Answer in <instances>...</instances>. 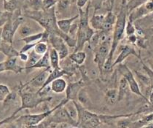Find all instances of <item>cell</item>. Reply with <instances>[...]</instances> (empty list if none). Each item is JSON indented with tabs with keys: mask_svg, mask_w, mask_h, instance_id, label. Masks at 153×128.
Segmentation results:
<instances>
[{
	"mask_svg": "<svg viewBox=\"0 0 153 128\" xmlns=\"http://www.w3.org/2000/svg\"><path fill=\"white\" fill-rule=\"evenodd\" d=\"M128 13L127 4H123L120 12L117 15L116 22L114 28L111 48L109 57L103 66V71H105L109 72L111 71L113 68V63L112 62L113 56L119 42L124 36L125 33V28L127 23Z\"/></svg>",
	"mask_w": 153,
	"mask_h": 128,
	"instance_id": "1",
	"label": "cell"
},
{
	"mask_svg": "<svg viewBox=\"0 0 153 128\" xmlns=\"http://www.w3.org/2000/svg\"><path fill=\"white\" fill-rule=\"evenodd\" d=\"M25 15L37 22L49 33L56 34L61 37L64 33L59 29L57 24L54 7L48 10L30 12Z\"/></svg>",
	"mask_w": 153,
	"mask_h": 128,
	"instance_id": "2",
	"label": "cell"
},
{
	"mask_svg": "<svg viewBox=\"0 0 153 128\" xmlns=\"http://www.w3.org/2000/svg\"><path fill=\"white\" fill-rule=\"evenodd\" d=\"M19 95L21 97V105L8 118L2 120L1 121V126L2 124H7L11 121L15 119V116L18 112L22 110L25 109H33L37 107L39 105L45 102L50 101L52 100L51 97H46L45 95H42L36 92H22V91L19 90Z\"/></svg>",
	"mask_w": 153,
	"mask_h": 128,
	"instance_id": "3",
	"label": "cell"
},
{
	"mask_svg": "<svg viewBox=\"0 0 153 128\" xmlns=\"http://www.w3.org/2000/svg\"><path fill=\"white\" fill-rule=\"evenodd\" d=\"M78 112V128H97L102 122L101 115L87 110L76 101H73Z\"/></svg>",
	"mask_w": 153,
	"mask_h": 128,
	"instance_id": "4",
	"label": "cell"
},
{
	"mask_svg": "<svg viewBox=\"0 0 153 128\" xmlns=\"http://www.w3.org/2000/svg\"><path fill=\"white\" fill-rule=\"evenodd\" d=\"M70 101L67 98H64L55 107L50 110H48L42 114H28L25 115L21 116L18 119V122L22 124L23 125L28 128H37L39 125L43 122L48 116L52 114L57 109L64 106Z\"/></svg>",
	"mask_w": 153,
	"mask_h": 128,
	"instance_id": "5",
	"label": "cell"
},
{
	"mask_svg": "<svg viewBox=\"0 0 153 128\" xmlns=\"http://www.w3.org/2000/svg\"><path fill=\"white\" fill-rule=\"evenodd\" d=\"M46 122L40 124L38 128H48L51 124L57 125L60 124H68L73 127L78 128V122L74 120L69 114L68 110L64 106L57 109L52 114L46 119Z\"/></svg>",
	"mask_w": 153,
	"mask_h": 128,
	"instance_id": "6",
	"label": "cell"
},
{
	"mask_svg": "<svg viewBox=\"0 0 153 128\" xmlns=\"http://www.w3.org/2000/svg\"><path fill=\"white\" fill-rule=\"evenodd\" d=\"M24 17L21 14L13 20V18L7 22L2 28L1 40L13 44V39L18 28L24 22Z\"/></svg>",
	"mask_w": 153,
	"mask_h": 128,
	"instance_id": "7",
	"label": "cell"
},
{
	"mask_svg": "<svg viewBox=\"0 0 153 128\" xmlns=\"http://www.w3.org/2000/svg\"><path fill=\"white\" fill-rule=\"evenodd\" d=\"M118 70L120 72V73L122 75V76L125 77L128 81L130 91L133 93L142 97L149 103V100L141 92L140 89L139 87L138 83L136 80L133 74L132 73L131 70L128 68L127 65L125 64H119Z\"/></svg>",
	"mask_w": 153,
	"mask_h": 128,
	"instance_id": "8",
	"label": "cell"
},
{
	"mask_svg": "<svg viewBox=\"0 0 153 128\" xmlns=\"http://www.w3.org/2000/svg\"><path fill=\"white\" fill-rule=\"evenodd\" d=\"M109 40L100 44L95 54L94 62L98 66L101 74H103V66L109 57L111 48L112 43Z\"/></svg>",
	"mask_w": 153,
	"mask_h": 128,
	"instance_id": "9",
	"label": "cell"
},
{
	"mask_svg": "<svg viewBox=\"0 0 153 128\" xmlns=\"http://www.w3.org/2000/svg\"><path fill=\"white\" fill-rule=\"evenodd\" d=\"M95 34L94 29L90 25L85 28H78L76 32V44L74 51H82L86 42L89 43Z\"/></svg>",
	"mask_w": 153,
	"mask_h": 128,
	"instance_id": "10",
	"label": "cell"
},
{
	"mask_svg": "<svg viewBox=\"0 0 153 128\" xmlns=\"http://www.w3.org/2000/svg\"><path fill=\"white\" fill-rule=\"evenodd\" d=\"M49 41H50L53 48L58 52L60 60L64 59L68 55L69 51L66 45L67 43L60 36L54 33H49Z\"/></svg>",
	"mask_w": 153,
	"mask_h": 128,
	"instance_id": "11",
	"label": "cell"
},
{
	"mask_svg": "<svg viewBox=\"0 0 153 128\" xmlns=\"http://www.w3.org/2000/svg\"><path fill=\"white\" fill-rule=\"evenodd\" d=\"M52 68L45 69L42 73L39 74L38 76L33 77L32 79L29 80L25 84H21V86H19L18 90L22 91L25 87L29 85H30L33 87L38 88L39 89H40L41 87H43V86L45 83L47 78L49 75L50 73L52 71Z\"/></svg>",
	"mask_w": 153,
	"mask_h": 128,
	"instance_id": "12",
	"label": "cell"
},
{
	"mask_svg": "<svg viewBox=\"0 0 153 128\" xmlns=\"http://www.w3.org/2000/svg\"><path fill=\"white\" fill-rule=\"evenodd\" d=\"M85 86V81L81 78L79 80L69 83L65 90L66 98L70 101H76L79 91Z\"/></svg>",
	"mask_w": 153,
	"mask_h": 128,
	"instance_id": "13",
	"label": "cell"
},
{
	"mask_svg": "<svg viewBox=\"0 0 153 128\" xmlns=\"http://www.w3.org/2000/svg\"><path fill=\"white\" fill-rule=\"evenodd\" d=\"M25 67L17 64V57L8 58L5 61L0 63V71H13L15 74L21 73Z\"/></svg>",
	"mask_w": 153,
	"mask_h": 128,
	"instance_id": "14",
	"label": "cell"
},
{
	"mask_svg": "<svg viewBox=\"0 0 153 128\" xmlns=\"http://www.w3.org/2000/svg\"><path fill=\"white\" fill-rule=\"evenodd\" d=\"M120 52L118 55L117 59L115 62L113 63V67L116 65L122 64V62L129 56L130 55H134L136 57H139V54L137 53L134 48L130 45H123L120 48Z\"/></svg>",
	"mask_w": 153,
	"mask_h": 128,
	"instance_id": "15",
	"label": "cell"
},
{
	"mask_svg": "<svg viewBox=\"0 0 153 128\" xmlns=\"http://www.w3.org/2000/svg\"><path fill=\"white\" fill-rule=\"evenodd\" d=\"M64 75H70V74L67 70L62 69L61 68H57V69H53L47 78L45 83L44 84L42 87H41L40 89H39L37 91V92L42 91L45 88L49 86L54 80H55L58 78L62 77Z\"/></svg>",
	"mask_w": 153,
	"mask_h": 128,
	"instance_id": "16",
	"label": "cell"
},
{
	"mask_svg": "<svg viewBox=\"0 0 153 128\" xmlns=\"http://www.w3.org/2000/svg\"><path fill=\"white\" fill-rule=\"evenodd\" d=\"M1 51L8 58L13 57H18L20 54V51H16L13 46L12 43L1 40V46H0Z\"/></svg>",
	"mask_w": 153,
	"mask_h": 128,
	"instance_id": "17",
	"label": "cell"
},
{
	"mask_svg": "<svg viewBox=\"0 0 153 128\" xmlns=\"http://www.w3.org/2000/svg\"><path fill=\"white\" fill-rule=\"evenodd\" d=\"M116 18L117 16H116L112 11H109L105 17L102 26V31L109 33L114 28Z\"/></svg>",
	"mask_w": 153,
	"mask_h": 128,
	"instance_id": "18",
	"label": "cell"
},
{
	"mask_svg": "<svg viewBox=\"0 0 153 128\" xmlns=\"http://www.w3.org/2000/svg\"><path fill=\"white\" fill-rule=\"evenodd\" d=\"M78 18H79V15H76V16L68 19H63L59 20L57 22V24L59 29L62 32H63L64 33L68 35L70 33L71 28L73 25L72 24L73 22Z\"/></svg>",
	"mask_w": 153,
	"mask_h": 128,
	"instance_id": "19",
	"label": "cell"
},
{
	"mask_svg": "<svg viewBox=\"0 0 153 128\" xmlns=\"http://www.w3.org/2000/svg\"><path fill=\"white\" fill-rule=\"evenodd\" d=\"M51 84V91L57 94H60L64 92L68 85L66 81L62 77L56 79Z\"/></svg>",
	"mask_w": 153,
	"mask_h": 128,
	"instance_id": "20",
	"label": "cell"
},
{
	"mask_svg": "<svg viewBox=\"0 0 153 128\" xmlns=\"http://www.w3.org/2000/svg\"><path fill=\"white\" fill-rule=\"evenodd\" d=\"M129 91H131L128 81L125 77H123L120 79L119 83L118 89V101H122L125 97V96L128 94Z\"/></svg>",
	"mask_w": 153,
	"mask_h": 128,
	"instance_id": "21",
	"label": "cell"
},
{
	"mask_svg": "<svg viewBox=\"0 0 153 128\" xmlns=\"http://www.w3.org/2000/svg\"><path fill=\"white\" fill-rule=\"evenodd\" d=\"M51 68V61H50V56H49V51H48L44 55H43L37 63L33 65L31 68Z\"/></svg>",
	"mask_w": 153,
	"mask_h": 128,
	"instance_id": "22",
	"label": "cell"
},
{
	"mask_svg": "<svg viewBox=\"0 0 153 128\" xmlns=\"http://www.w3.org/2000/svg\"><path fill=\"white\" fill-rule=\"evenodd\" d=\"M105 17L103 15H94L89 21V25L94 29L102 31Z\"/></svg>",
	"mask_w": 153,
	"mask_h": 128,
	"instance_id": "23",
	"label": "cell"
},
{
	"mask_svg": "<svg viewBox=\"0 0 153 128\" xmlns=\"http://www.w3.org/2000/svg\"><path fill=\"white\" fill-rule=\"evenodd\" d=\"M87 54L83 51H74L69 56L70 59L79 65H81L84 63Z\"/></svg>",
	"mask_w": 153,
	"mask_h": 128,
	"instance_id": "24",
	"label": "cell"
},
{
	"mask_svg": "<svg viewBox=\"0 0 153 128\" xmlns=\"http://www.w3.org/2000/svg\"><path fill=\"white\" fill-rule=\"evenodd\" d=\"M17 98V94L15 92H11L3 101L1 107V111L2 110H4V111L8 110L16 101Z\"/></svg>",
	"mask_w": 153,
	"mask_h": 128,
	"instance_id": "25",
	"label": "cell"
},
{
	"mask_svg": "<svg viewBox=\"0 0 153 128\" xmlns=\"http://www.w3.org/2000/svg\"><path fill=\"white\" fill-rule=\"evenodd\" d=\"M49 56H50L51 65L52 69L60 68V59L57 51L55 49L52 48L49 51Z\"/></svg>",
	"mask_w": 153,
	"mask_h": 128,
	"instance_id": "26",
	"label": "cell"
},
{
	"mask_svg": "<svg viewBox=\"0 0 153 128\" xmlns=\"http://www.w3.org/2000/svg\"><path fill=\"white\" fill-rule=\"evenodd\" d=\"M105 100L109 105H113L118 101V90L110 89L105 94Z\"/></svg>",
	"mask_w": 153,
	"mask_h": 128,
	"instance_id": "27",
	"label": "cell"
},
{
	"mask_svg": "<svg viewBox=\"0 0 153 128\" xmlns=\"http://www.w3.org/2000/svg\"><path fill=\"white\" fill-rule=\"evenodd\" d=\"M42 56H40L33 49L32 51H31L29 54V59L27 61V62H26L25 69H31L32 67L37 63V62Z\"/></svg>",
	"mask_w": 153,
	"mask_h": 128,
	"instance_id": "28",
	"label": "cell"
},
{
	"mask_svg": "<svg viewBox=\"0 0 153 128\" xmlns=\"http://www.w3.org/2000/svg\"><path fill=\"white\" fill-rule=\"evenodd\" d=\"M44 34L45 31L43 32L32 34L22 39V40L25 42V43H36L38 42H40L43 39Z\"/></svg>",
	"mask_w": 153,
	"mask_h": 128,
	"instance_id": "29",
	"label": "cell"
},
{
	"mask_svg": "<svg viewBox=\"0 0 153 128\" xmlns=\"http://www.w3.org/2000/svg\"><path fill=\"white\" fill-rule=\"evenodd\" d=\"M19 0H5L4 1V8L6 11L13 13L17 8Z\"/></svg>",
	"mask_w": 153,
	"mask_h": 128,
	"instance_id": "30",
	"label": "cell"
},
{
	"mask_svg": "<svg viewBox=\"0 0 153 128\" xmlns=\"http://www.w3.org/2000/svg\"><path fill=\"white\" fill-rule=\"evenodd\" d=\"M33 50L40 56H43L48 51V46L47 43L43 42H38L36 43Z\"/></svg>",
	"mask_w": 153,
	"mask_h": 128,
	"instance_id": "31",
	"label": "cell"
},
{
	"mask_svg": "<svg viewBox=\"0 0 153 128\" xmlns=\"http://www.w3.org/2000/svg\"><path fill=\"white\" fill-rule=\"evenodd\" d=\"M149 0H129L127 4L128 13L136 8L145 4Z\"/></svg>",
	"mask_w": 153,
	"mask_h": 128,
	"instance_id": "32",
	"label": "cell"
},
{
	"mask_svg": "<svg viewBox=\"0 0 153 128\" xmlns=\"http://www.w3.org/2000/svg\"><path fill=\"white\" fill-rule=\"evenodd\" d=\"M78 102L81 103L83 106L87 105L90 103L88 94L87 91L84 89V88L82 89L79 91L78 95Z\"/></svg>",
	"mask_w": 153,
	"mask_h": 128,
	"instance_id": "33",
	"label": "cell"
},
{
	"mask_svg": "<svg viewBox=\"0 0 153 128\" xmlns=\"http://www.w3.org/2000/svg\"><path fill=\"white\" fill-rule=\"evenodd\" d=\"M136 26L134 24V22H133L130 19H128L127 21L126 28H125V33L128 36L131 35L136 33Z\"/></svg>",
	"mask_w": 153,
	"mask_h": 128,
	"instance_id": "34",
	"label": "cell"
},
{
	"mask_svg": "<svg viewBox=\"0 0 153 128\" xmlns=\"http://www.w3.org/2000/svg\"><path fill=\"white\" fill-rule=\"evenodd\" d=\"M10 89L5 84H0V101L3 102L8 95L11 93Z\"/></svg>",
	"mask_w": 153,
	"mask_h": 128,
	"instance_id": "35",
	"label": "cell"
},
{
	"mask_svg": "<svg viewBox=\"0 0 153 128\" xmlns=\"http://www.w3.org/2000/svg\"><path fill=\"white\" fill-rule=\"evenodd\" d=\"M13 13H10L8 11L1 12V26L2 27L7 22H8L11 18H13Z\"/></svg>",
	"mask_w": 153,
	"mask_h": 128,
	"instance_id": "36",
	"label": "cell"
},
{
	"mask_svg": "<svg viewBox=\"0 0 153 128\" xmlns=\"http://www.w3.org/2000/svg\"><path fill=\"white\" fill-rule=\"evenodd\" d=\"M19 32H20V35L22 36H23L24 38H25L26 36H28L33 34V33H32V29L30 28H29V26L26 25L22 26Z\"/></svg>",
	"mask_w": 153,
	"mask_h": 128,
	"instance_id": "37",
	"label": "cell"
},
{
	"mask_svg": "<svg viewBox=\"0 0 153 128\" xmlns=\"http://www.w3.org/2000/svg\"><path fill=\"white\" fill-rule=\"evenodd\" d=\"M57 2L56 0H43V6L44 10H48L54 7V5Z\"/></svg>",
	"mask_w": 153,
	"mask_h": 128,
	"instance_id": "38",
	"label": "cell"
},
{
	"mask_svg": "<svg viewBox=\"0 0 153 128\" xmlns=\"http://www.w3.org/2000/svg\"><path fill=\"white\" fill-rule=\"evenodd\" d=\"M127 118L122 119L119 121L117 123V128H128L130 127L131 122Z\"/></svg>",
	"mask_w": 153,
	"mask_h": 128,
	"instance_id": "39",
	"label": "cell"
},
{
	"mask_svg": "<svg viewBox=\"0 0 153 128\" xmlns=\"http://www.w3.org/2000/svg\"><path fill=\"white\" fill-rule=\"evenodd\" d=\"M36 43H26L25 45L20 51V53H26L30 51L34 48Z\"/></svg>",
	"mask_w": 153,
	"mask_h": 128,
	"instance_id": "40",
	"label": "cell"
},
{
	"mask_svg": "<svg viewBox=\"0 0 153 128\" xmlns=\"http://www.w3.org/2000/svg\"><path fill=\"white\" fill-rule=\"evenodd\" d=\"M144 5L146 9L149 13L153 12V0H149Z\"/></svg>",
	"mask_w": 153,
	"mask_h": 128,
	"instance_id": "41",
	"label": "cell"
},
{
	"mask_svg": "<svg viewBox=\"0 0 153 128\" xmlns=\"http://www.w3.org/2000/svg\"><path fill=\"white\" fill-rule=\"evenodd\" d=\"M89 0H77L76 5L79 8H82L84 6H85Z\"/></svg>",
	"mask_w": 153,
	"mask_h": 128,
	"instance_id": "42",
	"label": "cell"
},
{
	"mask_svg": "<svg viewBox=\"0 0 153 128\" xmlns=\"http://www.w3.org/2000/svg\"><path fill=\"white\" fill-rule=\"evenodd\" d=\"M19 57L22 61L24 62H27V61L29 59V55L26 54V53H20Z\"/></svg>",
	"mask_w": 153,
	"mask_h": 128,
	"instance_id": "43",
	"label": "cell"
},
{
	"mask_svg": "<svg viewBox=\"0 0 153 128\" xmlns=\"http://www.w3.org/2000/svg\"><path fill=\"white\" fill-rule=\"evenodd\" d=\"M128 39L130 41V42H131V43H136L137 42L138 39L137 38V36L135 35V34L131 35L130 36H128Z\"/></svg>",
	"mask_w": 153,
	"mask_h": 128,
	"instance_id": "44",
	"label": "cell"
},
{
	"mask_svg": "<svg viewBox=\"0 0 153 128\" xmlns=\"http://www.w3.org/2000/svg\"><path fill=\"white\" fill-rule=\"evenodd\" d=\"M107 3L108 4V7H107L108 9V11H112L113 6H114V0H107Z\"/></svg>",
	"mask_w": 153,
	"mask_h": 128,
	"instance_id": "45",
	"label": "cell"
},
{
	"mask_svg": "<svg viewBox=\"0 0 153 128\" xmlns=\"http://www.w3.org/2000/svg\"><path fill=\"white\" fill-rule=\"evenodd\" d=\"M149 103L152 105V106L153 108V91L151 93L149 97Z\"/></svg>",
	"mask_w": 153,
	"mask_h": 128,
	"instance_id": "46",
	"label": "cell"
},
{
	"mask_svg": "<svg viewBox=\"0 0 153 128\" xmlns=\"http://www.w3.org/2000/svg\"><path fill=\"white\" fill-rule=\"evenodd\" d=\"M152 81H151V83H152V89H153V76L152 77Z\"/></svg>",
	"mask_w": 153,
	"mask_h": 128,
	"instance_id": "47",
	"label": "cell"
},
{
	"mask_svg": "<svg viewBox=\"0 0 153 128\" xmlns=\"http://www.w3.org/2000/svg\"><path fill=\"white\" fill-rule=\"evenodd\" d=\"M151 31H152L153 32V28H151Z\"/></svg>",
	"mask_w": 153,
	"mask_h": 128,
	"instance_id": "48",
	"label": "cell"
},
{
	"mask_svg": "<svg viewBox=\"0 0 153 128\" xmlns=\"http://www.w3.org/2000/svg\"><path fill=\"white\" fill-rule=\"evenodd\" d=\"M57 2H59V1H62V0H56Z\"/></svg>",
	"mask_w": 153,
	"mask_h": 128,
	"instance_id": "49",
	"label": "cell"
}]
</instances>
